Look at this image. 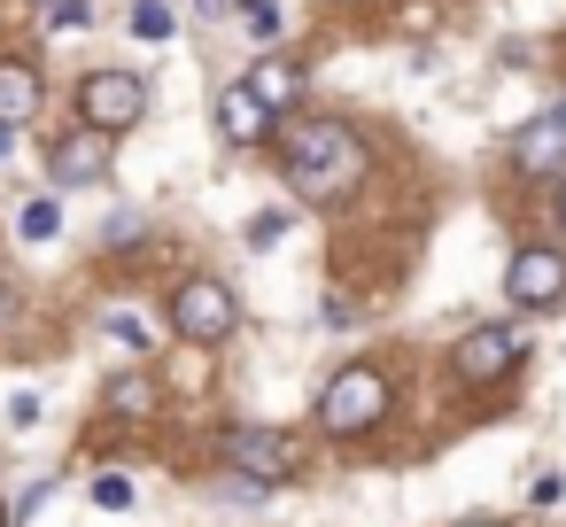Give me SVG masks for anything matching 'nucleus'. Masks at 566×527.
Here are the masks:
<instances>
[{
    "mask_svg": "<svg viewBox=\"0 0 566 527\" xmlns=\"http://www.w3.org/2000/svg\"><path fill=\"white\" fill-rule=\"evenodd\" d=\"M365 140L342 125V117H303L287 140H280V179L303 194V202H349L357 187H365Z\"/></svg>",
    "mask_w": 566,
    "mask_h": 527,
    "instance_id": "1",
    "label": "nucleus"
},
{
    "mask_svg": "<svg viewBox=\"0 0 566 527\" xmlns=\"http://www.w3.org/2000/svg\"><path fill=\"white\" fill-rule=\"evenodd\" d=\"M388 419V380L373 365H342L326 388H318V426L326 434H365Z\"/></svg>",
    "mask_w": 566,
    "mask_h": 527,
    "instance_id": "2",
    "label": "nucleus"
},
{
    "mask_svg": "<svg viewBox=\"0 0 566 527\" xmlns=\"http://www.w3.org/2000/svg\"><path fill=\"white\" fill-rule=\"evenodd\" d=\"M171 326H179V341L218 349V341H233L241 303H233V287H226V280H179V287H171Z\"/></svg>",
    "mask_w": 566,
    "mask_h": 527,
    "instance_id": "3",
    "label": "nucleus"
},
{
    "mask_svg": "<svg viewBox=\"0 0 566 527\" xmlns=\"http://www.w3.org/2000/svg\"><path fill=\"white\" fill-rule=\"evenodd\" d=\"M148 117V78H133V71H94L86 86H78V125H94V133H133Z\"/></svg>",
    "mask_w": 566,
    "mask_h": 527,
    "instance_id": "4",
    "label": "nucleus"
},
{
    "mask_svg": "<svg viewBox=\"0 0 566 527\" xmlns=\"http://www.w3.org/2000/svg\"><path fill=\"white\" fill-rule=\"evenodd\" d=\"M218 450H226V465H233V473H249L256 488H280V481L295 473V457H303V450H295V434H280V426H226V442H218Z\"/></svg>",
    "mask_w": 566,
    "mask_h": 527,
    "instance_id": "5",
    "label": "nucleus"
},
{
    "mask_svg": "<svg viewBox=\"0 0 566 527\" xmlns=\"http://www.w3.org/2000/svg\"><path fill=\"white\" fill-rule=\"evenodd\" d=\"M520 349H527V341H520L512 326H473V334L450 349V365H458L465 388H489V380H512V372H520Z\"/></svg>",
    "mask_w": 566,
    "mask_h": 527,
    "instance_id": "6",
    "label": "nucleus"
},
{
    "mask_svg": "<svg viewBox=\"0 0 566 527\" xmlns=\"http://www.w3.org/2000/svg\"><path fill=\"white\" fill-rule=\"evenodd\" d=\"M504 295H512L520 310H558V303H566V256H558V249H520V256L504 264Z\"/></svg>",
    "mask_w": 566,
    "mask_h": 527,
    "instance_id": "7",
    "label": "nucleus"
},
{
    "mask_svg": "<svg viewBox=\"0 0 566 527\" xmlns=\"http://www.w3.org/2000/svg\"><path fill=\"white\" fill-rule=\"evenodd\" d=\"M272 117H280V109H272V102H264L249 78L218 94V133H226L233 148H264V140H272Z\"/></svg>",
    "mask_w": 566,
    "mask_h": 527,
    "instance_id": "8",
    "label": "nucleus"
},
{
    "mask_svg": "<svg viewBox=\"0 0 566 527\" xmlns=\"http://www.w3.org/2000/svg\"><path fill=\"white\" fill-rule=\"evenodd\" d=\"M102 164H109V133H71V140H55V156H48V171H55V187H94L102 179Z\"/></svg>",
    "mask_w": 566,
    "mask_h": 527,
    "instance_id": "9",
    "label": "nucleus"
},
{
    "mask_svg": "<svg viewBox=\"0 0 566 527\" xmlns=\"http://www.w3.org/2000/svg\"><path fill=\"white\" fill-rule=\"evenodd\" d=\"M40 102H48L40 71L9 55V63H0V125H32V117H40Z\"/></svg>",
    "mask_w": 566,
    "mask_h": 527,
    "instance_id": "10",
    "label": "nucleus"
},
{
    "mask_svg": "<svg viewBox=\"0 0 566 527\" xmlns=\"http://www.w3.org/2000/svg\"><path fill=\"white\" fill-rule=\"evenodd\" d=\"M512 156H520V171H551V164L566 156V102H558L551 117H535V125L512 140Z\"/></svg>",
    "mask_w": 566,
    "mask_h": 527,
    "instance_id": "11",
    "label": "nucleus"
},
{
    "mask_svg": "<svg viewBox=\"0 0 566 527\" xmlns=\"http://www.w3.org/2000/svg\"><path fill=\"white\" fill-rule=\"evenodd\" d=\"M249 86H256L272 109H295V102H303V71H295L287 55H264V63L249 71Z\"/></svg>",
    "mask_w": 566,
    "mask_h": 527,
    "instance_id": "12",
    "label": "nucleus"
},
{
    "mask_svg": "<svg viewBox=\"0 0 566 527\" xmlns=\"http://www.w3.org/2000/svg\"><path fill=\"white\" fill-rule=\"evenodd\" d=\"M109 411H125V419H148V411H156V380H148V372H125V380H109Z\"/></svg>",
    "mask_w": 566,
    "mask_h": 527,
    "instance_id": "13",
    "label": "nucleus"
},
{
    "mask_svg": "<svg viewBox=\"0 0 566 527\" xmlns=\"http://www.w3.org/2000/svg\"><path fill=\"white\" fill-rule=\"evenodd\" d=\"M17 233H24V241H55V233H63V202H24Z\"/></svg>",
    "mask_w": 566,
    "mask_h": 527,
    "instance_id": "14",
    "label": "nucleus"
},
{
    "mask_svg": "<svg viewBox=\"0 0 566 527\" xmlns=\"http://www.w3.org/2000/svg\"><path fill=\"white\" fill-rule=\"evenodd\" d=\"M133 32L140 40H171V9L164 0H133Z\"/></svg>",
    "mask_w": 566,
    "mask_h": 527,
    "instance_id": "15",
    "label": "nucleus"
},
{
    "mask_svg": "<svg viewBox=\"0 0 566 527\" xmlns=\"http://www.w3.org/2000/svg\"><path fill=\"white\" fill-rule=\"evenodd\" d=\"M280 233H287V210H256L249 218V249H280Z\"/></svg>",
    "mask_w": 566,
    "mask_h": 527,
    "instance_id": "16",
    "label": "nucleus"
},
{
    "mask_svg": "<svg viewBox=\"0 0 566 527\" xmlns=\"http://www.w3.org/2000/svg\"><path fill=\"white\" fill-rule=\"evenodd\" d=\"M94 504H102V512H133V481H125V473H102V481H94Z\"/></svg>",
    "mask_w": 566,
    "mask_h": 527,
    "instance_id": "17",
    "label": "nucleus"
},
{
    "mask_svg": "<svg viewBox=\"0 0 566 527\" xmlns=\"http://www.w3.org/2000/svg\"><path fill=\"white\" fill-rule=\"evenodd\" d=\"M241 24H249L256 40H272V32H280V9H272V0H241Z\"/></svg>",
    "mask_w": 566,
    "mask_h": 527,
    "instance_id": "18",
    "label": "nucleus"
},
{
    "mask_svg": "<svg viewBox=\"0 0 566 527\" xmlns=\"http://www.w3.org/2000/svg\"><path fill=\"white\" fill-rule=\"evenodd\" d=\"M109 334H117V341H125V349H140V341H148V334H140V318H133V310H109Z\"/></svg>",
    "mask_w": 566,
    "mask_h": 527,
    "instance_id": "19",
    "label": "nucleus"
},
{
    "mask_svg": "<svg viewBox=\"0 0 566 527\" xmlns=\"http://www.w3.org/2000/svg\"><path fill=\"white\" fill-rule=\"evenodd\" d=\"M527 496H535V504H558V496H566V473H535Z\"/></svg>",
    "mask_w": 566,
    "mask_h": 527,
    "instance_id": "20",
    "label": "nucleus"
},
{
    "mask_svg": "<svg viewBox=\"0 0 566 527\" xmlns=\"http://www.w3.org/2000/svg\"><path fill=\"white\" fill-rule=\"evenodd\" d=\"M117 241H125V249L140 241V218H133V210H117V218H109V249H117Z\"/></svg>",
    "mask_w": 566,
    "mask_h": 527,
    "instance_id": "21",
    "label": "nucleus"
},
{
    "mask_svg": "<svg viewBox=\"0 0 566 527\" xmlns=\"http://www.w3.org/2000/svg\"><path fill=\"white\" fill-rule=\"evenodd\" d=\"M9 419H17V426H32V419H40V396H32V388H17V396H9Z\"/></svg>",
    "mask_w": 566,
    "mask_h": 527,
    "instance_id": "22",
    "label": "nucleus"
},
{
    "mask_svg": "<svg viewBox=\"0 0 566 527\" xmlns=\"http://www.w3.org/2000/svg\"><path fill=\"white\" fill-rule=\"evenodd\" d=\"M48 17H55V24L71 32V24H86V0H55V9H48Z\"/></svg>",
    "mask_w": 566,
    "mask_h": 527,
    "instance_id": "23",
    "label": "nucleus"
},
{
    "mask_svg": "<svg viewBox=\"0 0 566 527\" xmlns=\"http://www.w3.org/2000/svg\"><path fill=\"white\" fill-rule=\"evenodd\" d=\"M9 133H17V125H0V164H9Z\"/></svg>",
    "mask_w": 566,
    "mask_h": 527,
    "instance_id": "24",
    "label": "nucleus"
},
{
    "mask_svg": "<svg viewBox=\"0 0 566 527\" xmlns=\"http://www.w3.org/2000/svg\"><path fill=\"white\" fill-rule=\"evenodd\" d=\"M0 527H17V512H9V504H0Z\"/></svg>",
    "mask_w": 566,
    "mask_h": 527,
    "instance_id": "25",
    "label": "nucleus"
},
{
    "mask_svg": "<svg viewBox=\"0 0 566 527\" xmlns=\"http://www.w3.org/2000/svg\"><path fill=\"white\" fill-rule=\"evenodd\" d=\"M558 218H566V179H558Z\"/></svg>",
    "mask_w": 566,
    "mask_h": 527,
    "instance_id": "26",
    "label": "nucleus"
}]
</instances>
